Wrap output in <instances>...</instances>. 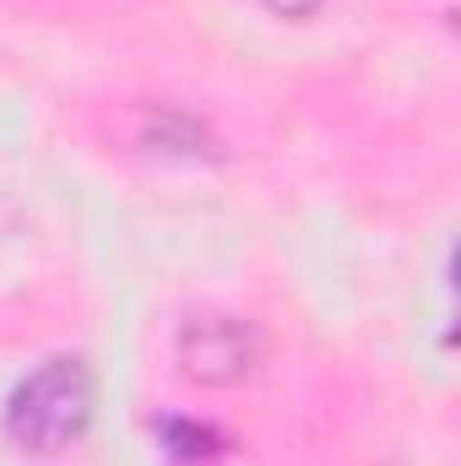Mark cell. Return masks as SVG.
<instances>
[{
	"mask_svg": "<svg viewBox=\"0 0 461 466\" xmlns=\"http://www.w3.org/2000/svg\"><path fill=\"white\" fill-rule=\"evenodd\" d=\"M93 418V374L82 358H49L5 401V434L22 451H66Z\"/></svg>",
	"mask_w": 461,
	"mask_h": 466,
	"instance_id": "1",
	"label": "cell"
},
{
	"mask_svg": "<svg viewBox=\"0 0 461 466\" xmlns=\"http://www.w3.org/2000/svg\"><path fill=\"white\" fill-rule=\"evenodd\" d=\"M255 331L233 315H196L185 331H179V358H185V374L190 380H207V385H233L250 374L255 363Z\"/></svg>",
	"mask_w": 461,
	"mask_h": 466,
	"instance_id": "2",
	"label": "cell"
},
{
	"mask_svg": "<svg viewBox=\"0 0 461 466\" xmlns=\"http://www.w3.org/2000/svg\"><path fill=\"white\" fill-rule=\"evenodd\" d=\"M163 445H169V461L179 466H207L218 456V434L201 429V423H179V418L163 423Z\"/></svg>",
	"mask_w": 461,
	"mask_h": 466,
	"instance_id": "3",
	"label": "cell"
},
{
	"mask_svg": "<svg viewBox=\"0 0 461 466\" xmlns=\"http://www.w3.org/2000/svg\"><path fill=\"white\" fill-rule=\"evenodd\" d=\"M271 11H282V16H304V11H315L321 0H266Z\"/></svg>",
	"mask_w": 461,
	"mask_h": 466,
	"instance_id": "4",
	"label": "cell"
}]
</instances>
